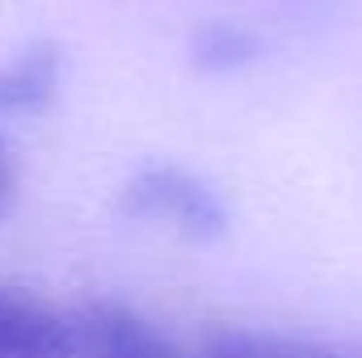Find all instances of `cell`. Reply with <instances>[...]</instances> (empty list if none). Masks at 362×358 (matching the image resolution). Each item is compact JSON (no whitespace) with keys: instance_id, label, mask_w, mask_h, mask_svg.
Masks as SVG:
<instances>
[{"instance_id":"2","label":"cell","mask_w":362,"mask_h":358,"mask_svg":"<svg viewBox=\"0 0 362 358\" xmlns=\"http://www.w3.org/2000/svg\"><path fill=\"white\" fill-rule=\"evenodd\" d=\"M81 346L76 325H68L42 299L0 287V358H68Z\"/></svg>"},{"instance_id":"3","label":"cell","mask_w":362,"mask_h":358,"mask_svg":"<svg viewBox=\"0 0 362 358\" xmlns=\"http://www.w3.org/2000/svg\"><path fill=\"white\" fill-rule=\"evenodd\" d=\"M81 346L93 358H181L144 316L122 304H93L81 316Z\"/></svg>"},{"instance_id":"7","label":"cell","mask_w":362,"mask_h":358,"mask_svg":"<svg viewBox=\"0 0 362 358\" xmlns=\"http://www.w3.org/2000/svg\"><path fill=\"white\" fill-rule=\"evenodd\" d=\"M13 202H17V161H13V148L0 127V219L13 211Z\"/></svg>"},{"instance_id":"5","label":"cell","mask_w":362,"mask_h":358,"mask_svg":"<svg viewBox=\"0 0 362 358\" xmlns=\"http://www.w3.org/2000/svg\"><path fill=\"white\" fill-rule=\"evenodd\" d=\"M202 358H354L346 350L303 342V337H278V333H249V329H223L206 337Z\"/></svg>"},{"instance_id":"4","label":"cell","mask_w":362,"mask_h":358,"mask_svg":"<svg viewBox=\"0 0 362 358\" xmlns=\"http://www.w3.org/2000/svg\"><path fill=\"white\" fill-rule=\"evenodd\" d=\"M59 89V51L51 42L25 47L13 64L0 68V127L13 114H38Z\"/></svg>"},{"instance_id":"1","label":"cell","mask_w":362,"mask_h":358,"mask_svg":"<svg viewBox=\"0 0 362 358\" xmlns=\"http://www.w3.org/2000/svg\"><path fill=\"white\" fill-rule=\"evenodd\" d=\"M122 211L135 219H152V224H169L173 232L189 241H211L228 228V207L219 198L215 185L202 178L185 173L177 165H144L135 169L122 194H118Z\"/></svg>"},{"instance_id":"6","label":"cell","mask_w":362,"mask_h":358,"mask_svg":"<svg viewBox=\"0 0 362 358\" xmlns=\"http://www.w3.org/2000/svg\"><path fill=\"white\" fill-rule=\"evenodd\" d=\"M253 51H257L253 34L232 21H211L194 34V64L202 72H232V68L249 64Z\"/></svg>"}]
</instances>
